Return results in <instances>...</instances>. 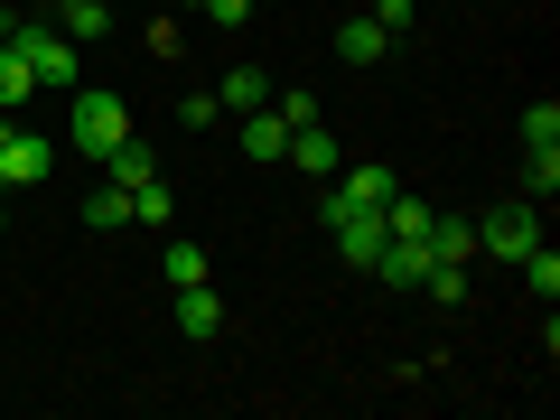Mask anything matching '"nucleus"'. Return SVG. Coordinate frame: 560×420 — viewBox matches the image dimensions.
<instances>
[{
	"instance_id": "nucleus-1",
	"label": "nucleus",
	"mask_w": 560,
	"mask_h": 420,
	"mask_svg": "<svg viewBox=\"0 0 560 420\" xmlns=\"http://www.w3.org/2000/svg\"><path fill=\"white\" fill-rule=\"evenodd\" d=\"M66 140H75V150H84V160H113V150H121V140H131V113H121V94H84V84H75V113H66Z\"/></svg>"
},
{
	"instance_id": "nucleus-2",
	"label": "nucleus",
	"mask_w": 560,
	"mask_h": 420,
	"mask_svg": "<svg viewBox=\"0 0 560 420\" xmlns=\"http://www.w3.org/2000/svg\"><path fill=\"white\" fill-rule=\"evenodd\" d=\"M318 215H327V234H337V253L355 261V271H374V253L393 243V234H383V215H374V206H346V197H327Z\"/></svg>"
},
{
	"instance_id": "nucleus-3",
	"label": "nucleus",
	"mask_w": 560,
	"mask_h": 420,
	"mask_svg": "<svg viewBox=\"0 0 560 420\" xmlns=\"http://www.w3.org/2000/svg\"><path fill=\"white\" fill-rule=\"evenodd\" d=\"M541 243V215H533V197H514V206H495V215L477 224V253H495V261H523Z\"/></svg>"
},
{
	"instance_id": "nucleus-4",
	"label": "nucleus",
	"mask_w": 560,
	"mask_h": 420,
	"mask_svg": "<svg viewBox=\"0 0 560 420\" xmlns=\"http://www.w3.org/2000/svg\"><path fill=\"white\" fill-rule=\"evenodd\" d=\"M47 168H57V140H38V131H10V150H0V197L38 187Z\"/></svg>"
},
{
	"instance_id": "nucleus-5",
	"label": "nucleus",
	"mask_w": 560,
	"mask_h": 420,
	"mask_svg": "<svg viewBox=\"0 0 560 420\" xmlns=\"http://www.w3.org/2000/svg\"><path fill=\"white\" fill-rule=\"evenodd\" d=\"M168 318H178V337H224V300H215V280H187L178 300H168Z\"/></svg>"
},
{
	"instance_id": "nucleus-6",
	"label": "nucleus",
	"mask_w": 560,
	"mask_h": 420,
	"mask_svg": "<svg viewBox=\"0 0 560 420\" xmlns=\"http://www.w3.org/2000/svg\"><path fill=\"white\" fill-rule=\"evenodd\" d=\"M243 150H253L261 168H280V160H290V121H280L271 103H261V113H243Z\"/></svg>"
},
{
	"instance_id": "nucleus-7",
	"label": "nucleus",
	"mask_w": 560,
	"mask_h": 420,
	"mask_svg": "<svg viewBox=\"0 0 560 420\" xmlns=\"http://www.w3.org/2000/svg\"><path fill=\"white\" fill-rule=\"evenodd\" d=\"M383 47H393V28H383L374 10H364V20H346V28H337V57H346V66H383Z\"/></svg>"
},
{
	"instance_id": "nucleus-8",
	"label": "nucleus",
	"mask_w": 560,
	"mask_h": 420,
	"mask_svg": "<svg viewBox=\"0 0 560 420\" xmlns=\"http://www.w3.org/2000/svg\"><path fill=\"white\" fill-rule=\"evenodd\" d=\"M290 168H308V178H337V140H327V121H308V131H290Z\"/></svg>"
},
{
	"instance_id": "nucleus-9",
	"label": "nucleus",
	"mask_w": 560,
	"mask_h": 420,
	"mask_svg": "<svg viewBox=\"0 0 560 420\" xmlns=\"http://www.w3.org/2000/svg\"><path fill=\"white\" fill-rule=\"evenodd\" d=\"M121 224H131V187L94 178V197H84V234H121Z\"/></svg>"
},
{
	"instance_id": "nucleus-10",
	"label": "nucleus",
	"mask_w": 560,
	"mask_h": 420,
	"mask_svg": "<svg viewBox=\"0 0 560 420\" xmlns=\"http://www.w3.org/2000/svg\"><path fill=\"white\" fill-rule=\"evenodd\" d=\"M374 271L393 280V290H420V271H430V243H401V234H393V243L374 253Z\"/></svg>"
},
{
	"instance_id": "nucleus-11",
	"label": "nucleus",
	"mask_w": 560,
	"mask_h": 420,
	"mask_svg": "<svg viewBox=\"0 0 560 420\" xmlns=\"http://www.w3.org/2000/svg\"><path fill=\"white\" fill-rule=\"evenodd\" d=\"M28 94H47V84H38V66L20 57V38H0V103H10V113H20Z\"/></svg>"
},
{
	"instance_id": "nucleus-12",
	"label": "nucleus",
	"mask_w": 560,
	"mask_h": 420,
	"mask_svg": "<svg viewBox=\"0 0 560 420\" xmlns=\"http://www.w3.org/2000/svg\"><path fill=\"white\" fill-rule=\"evenodd\" d=\"M215 103L224 113H261V103H271V75H261V66H234V75L215 84Z\"/></svg>"
},
{
	"instance_id": "nucleus-13",
	"label": "nucleus",
	"mask_w": 560,
	"mask_h": 420,
	"mask_svg": "<svg viewBox=\"0 0 560 420\" xmlns=\"http://www.w3.org/2000/svg\"><path fill=\"white\" fill-rule=\"evenodd\" d=\"M57 28H66L75 47H94L103 28H113V10H103V0H57Z\"/></svg>"
},
{
	"instance_id": "nucleus-14",
	"label": "nucleus",
	"mask_w": 560,
	"mask_h": 420,
	"mask_svg": "<svg viewBox=\"0 0 560 420\" xmlns=\"http://www.w3.org/2000/svg\"><path fill=\"white\" fill-rule=\"evenodd\" d=\"M420 243H430V261H467V253H477V224H458V215H430V234H420Z\"/></svg>"
},
{
	"instance_id": "nucleus-15",
	"label": "nucleus",
	"mask_w": 560,
	"mask_h": 420,
	"mask_svg": "<svg viewBox=\"0 0 560 420\" xmlns=\"http://www.w3.org/2000/svg\"><path fill=\"white\" fill-rule=\"evenodd\" d=\"M103 178H113V187H150V178H160V160H150L140 140H121L113 160H103Z\"/></svg>"
},
{
	"instance_id": "nucleus-16",
	"label": "nucleus",
	"mask_w": 560,
	"mask_h": 420,
	"mask_svg": "<svg viewBox=\"0 0 560 420\" xmlns=\"http://www.w3.org/2000/svg\"><path fill=\"white\" fill-rule=\"evenodd\" d=\"M383 234L420 243V234H430V206H420V197H401V187H393V206H383Z\"/></svg>"
},
{
	"instance_id": "nucleus-17",
	"label": "nucleus",
	"mask_w": 560,
	"mask_h": 420,
	"mask_svg": "<svg viewBox=\"0 0 560 420\" xmlns=\"http://www.w3.org/2000/svg\"><path fill=\"white\" fill-rule=\"evenodd\" d=\"M523 150H560V103H551V94L523 113Z\"/></svg>"
},
{
	"instance_id": "nucleus-18",
	"label": "nucleus",
	"mask_w": 560,
	"mask_h": 420,
	"mask_svg": "<svg viewBox=\"0 0 560 420\" xmlns=\"http://www.w3.org/2000/svg\"><path fill=\"white\" fill-rule=\"evenodd\" d=\"M514 271H523V280H533V300H541V308H551V300H560V261H551V253H541V243H533V253H523V261H514Z\"/></svg>"
},
{
	"instance_id": "nucleus-19",
	"label": "nucleus",
	"mask_w": 560,
	"mask_h": 420,
	"mask_svg": "<svg viewBox=\"0 0 560 420\" xmlns=\"http://www.w3.org/2000/svg\"><path fill=\"white\" fill-rule=\"evenodd\" d=\"M560 187V150H523V197H551Z\"/></svg>"
},
{
	"instance_id": "nucleus-20",
	"label": "nucleus",
	"mask_w": 560,
	"mask_h": 420,
	"mask_svg": "<svg viewBox=\"0 0 560 420\" xmlns=\"http://www.w3.org/2000/svg\"><path fill=\"white\" fill-rule=\"evenodd\" d=\"M187 280H206V253L197 243H168V290H187Z\"/></svg>"
},
{
	"instance_id": "nucleus-21",
	"label": "nucleus",
	"mask_w": 560,
	"mask_h": 420,
	"mask_svg": "<svg viewBox=\"0 0 560 420\" xmlns=\"http://www.w3.org/2000/svg\"><path fill=\"white\" fill-rule=\"evenodd\" d=\"M131 224H168V187H160V178L131 187Z\"/></svg>"
},
{
	"instance_id": "nucleus-22",
	"label": "nucleus",
	"mask_w": 560,
	"mask_h": 420,
	"mask_svg": "<svg viewBox=\"0 0 560 420\" xmlns=\"http://www.w3.org/2000/svg\"><path fill=\"white\" fill-rule=\"evenodd\" d=\"M271 113L290 121V131H308V121H318V103H308V94H280V84H271Z\"/></svg>"
},
{
	"instance_id": "nucleus-23",
	"label": "nucleus",
	"mask_w": 560,
	"mask_h": 420,
	"mask_svg": "<svg viewBox=\"0 0 560 420\" xmlns=\"http://www.w3.org/2000/svg\"><path fill=\"white\" fill-rule=\"evenodd\" d=\"M178 121H187V131H215L224 103H215V94H187V103H178Z\"/></svg>"
},
{
	"instance_id": "nucleus-24",
	"label": "nucleus",
	"mask_w": 560,
	"mask_h": 420,
	"mask_svg": "<svg viewBox=\"0 0 560 420\" xmlns=\"http://www.w3.org/2000/svg\"><path fill=\"white\" fill-rule=\"evenodd\" d=\"M197 10H206L215 28H243V20H253V0H197Z\"/></svg>"
},
{
	"instance_id": "nucleus-25",
	"label": "nucleus",
	"mask_w": 560,
	"mask_h": 420,
	"mask_svg": "<svg viewBox=\"0 0 560 420\" xmlns=\"http://www.w3.org/2000/svg\"><path fill=\"white\" fill-rule=\"evenodd\" d=\"M374 20H383V28H393V38H401V28L420 20V0H374Z\"/></svg>"
},
{
	"instance_id": "nucleus-26",
	"label": "nucleus",
	"mask_w": 560,
	"mask_h": 420,
	"mask_svg": "<svg viewBox=\"0 0 560 420\" xmlns=\"http://www.w3.org/2000/svg\"><path fill=\"white\" fill-rule=\"evenodd\" d=\"M10 131H20V113H10V103H0V150H10Z\"/></svg>"
},
{
	"instance_id": "nucleus-27",
	"label": "nucleus",
	"mask_w": 560,
	"mask_h": 420,
	"mask_svg": "<svg viewBox=\"0 0 560 420\" xmlns=\"http://www.w3.org/2000/svg\"><path fill=\"white\" fill-rule=\"evenodd\" d=\"M20 10H57V0H20Z\"/></svg>"
},
{
	"instance_id": "nucleus-28",
	"label": "nucleus",
	"mask_w": 560,
	"mask_h": 420,
	"mask_svg": "<svg viewBox=\"0 0 560 420\" xmlns=\"http://www.w3.org/2000/svg\"><path fill=\"white\" fill-rule=\"evenodd\" d=\"M0 234H10V197H0Z\"/></svg>"
}]
</instances>
